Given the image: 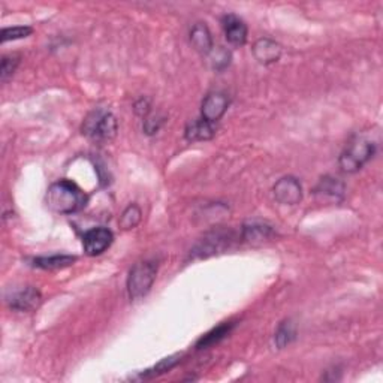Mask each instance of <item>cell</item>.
<instances>
[{
  "label": "cell",
  "instance_id": "1",
  "mask_svg": "<svg viewBox=\"0 0 383 383\" xmlns=\"http://www.w3.org/2000/svg\"><path fill=\"white\" fill-rule=\"evenodd\" d=\"M47 204L59 215H72V213L86 207L87 195L75 183L60 180L50 186L47 192Z\"/></svg>",
  "mask_w": 383,
  "mask_h": 383
},
{
  "label": "cell",
  "instance_id": "2",
  "mask_svg": "<svg viewBox=\"0 0 383 383\" xmlns=\"http://www.w3.org/2000/svg\"><path fill=\"white\" fill-rule=\"evenodd\" d=\"M374 151H376V146L373 144L371 139L356 135L346 146L338 164L344 173H356L374 156Z\"/></svg>",
  "mask_w": 383,
  "mask_h": 383
},
{
  "label": "cell",
  "instance_id": "3",
  "mask_svg": "<svg viewBox=\"0 0 383 383\" xmlns=\"http://www.w3.org/2000/svg\"><path fill=\"white\" fill-rule=\"evenodd\" d=\"M117 120L105 110H95L83 123V133L95 142H108L117 135Z\"/></svg>",
  "mask_w": 383,
  "mask_h": 383
},
{
  "label": "cell",
  "instance_id": "4",
  "mask_svg": "<svg viewBox=\"0 0 383 383\" xmlns=\"http://www.w3.org/2000/svg\"><path fill=\"white\" fill-rule=\"evenodd\" d=\"M157 265L155 262H138L130 270L128 277V292L132 299L146 297L156 280Z\"/></svg>",
  "mask_w": 383,
  "mask_h": 383
},
{
  "label": "cell",
  "instance_id": "5",
  "mask_svg": "<svg viewBox=\"0 0 383 383\" xmlns=\"http://www.w3.org/2000/svg\"><path fill=\"white\" fill-rule=\"evenodd\" d=\"M274 197L284 206H297L302 198V187L295 177H283L274 184Z\"/></svg>",
  "mask_w": 383,
  "mask_h": 383
},
{
  "label": "cell",
  "instance_id": "6",
  "mask_svg": "<svg viewBox=\"0 0 383 383\" xmlns=\"http://www.w3.org/2000/svg\"><path fill=\"white\" fill-rule=\"evenodd\" d=\"M112 239L114 235L108 228H93L84 234V252L88 256L101 255L112 244Z\"/></svg>",
  "mask_w": 383,
  "mask_h": 383
},
{
  "label": "cell",
  "instance_id": "7",
  "mask_svg": "<svg viewBox=\"0 0 383 383\" xmlns=\"http://www.w3.org/2000/svg\"><path fill=\"white\" fill-rule=\"evenodd\" d=\"M229 106V99L225 93L215 92L206 96L201 106V117L210 123H217Z\"/></svg>",
  "mask_w": 383,
  "mask_h": 383
},
{
  "label": "cell",
  "instance_id": "8",
  "mask_svg": "<svg viewBox=\"0 0 383 383\" xmlns=\"http://www.w3.org/2000/svg\"><path fill=\"white\" fill-rule=\"evenodd\" d=\"M344 192H346L344 183L331 175L320 178V181L315 189V195L317 199H320L322 202H331V204L342 202L344 198Z\"/></svg>",
  "mask_w": 383,
  "mask_h": 383
},
{
  "label": "cell",
  "instance_id": "9",
  "mask_svg": "<svg viewBox=\"0 0 383 383\" xmlns=\"http://www.w3.org/2000/svg\"><path fill=\"white\" fill-rule=\"evenodd\" d=\"M41 292L32 286H28L12 293V297L10 298V306L17 311H32L41 304Z\"/></svg>",
  "mask_w": 383,
  "mask_h": 383
},
{
  "label": "cell",
  "instance_id": "10",
  "mask_svg": "<svg viewBox=\"0 0 383 383\" xmlns=\"http://www.w3.org/2000/svg\"><path fill=\"white\" fill-rule=\"evenodd\" d=\"M253 56L255 59L259 61L262 65H271L279 61L282 56V47L280 43L270 38H262L259 41H256L253 46Z\"/></svg>",
  "mask_w": 383,
  "mask_h": 383
},
{
  "label": "cell",
  "instance_id": "11",
  "mask_svg": "<svg viewBox=\"0 0 383 383\" xmlns=\"http://www.w3.org/2000/svg\"><path fill=\"white\" fill-rule=\"evenodd\" d=\"M224 29L226 39L235 47H242L247 41V26L237 15L229 14L224 19Z\"/></svg>",
  "mask_w": 383,
  "mask_h": 383
},
{
  "label": "cell",
  "instance_id": "12",
  "mask_svg": "<svg viewBox=\"0 0 383 383\" xmlns=\"http://www.w3.org/2000/svg\"><path fill=\"white\" fill-rule=\"evenodd\" d=\"M230 242V234L226 230H217V233H211L208 237L202 239V243L197 247L195 253H199V256H208L219 253L220 251H224L229 246Z\"/></svg>",
  "mask_w": 383,
  "mask_h": 383
},
{
  "label": "cell",
  "instance_id": "13",
  "mask_svg": "<svg viewBox=\"0 0 383 383\" xmlns=\"http://www.w3.org/2000/svg\"><path fill=\"white\" fill-rule=\"evenodd\" d=\"M216 135V126L215 123H210L204 120L202 117L198 120H193L186 128V138L195 142V141H208Z\"/></svg>",
  "mask_w": 383,
  "mask_h": 383
},
{
  "label": "cell",
  "instance_id": "14",
  "mask_svg": "<svg viewBox=\"0 0 383 383\" xmlns=\"http://www.w3.org/2000/svg\"><path fill=\"white\" fill-rule=\"evenodd\" d=\"M190 42L195 50L201 55H210L213 47V38L206 23H197L190 30Z\"/></svg>",
  "mask_w": 383,
  "mask_h": 383
},
{
  "label": "cell",
  "instance_id": "15",
  "mask_svg": "<svg viewBox=\"0 0 383 383\" xmlns=\"http://www.w3.org/2000/svg\"><path fill=\"white\" fill-rule=\"evenodd\" d=\"M274 237V230L271 226L265 224H257V222H252V224H246L243 226V239L252 244H259L264 242H268L270 238Z\"/></svg>",
  "mask_w": 383,
  "mask_h": 383
},
{
  "label": "cell",
  "instance_id": "16",
  "mask_svg": "<svg viewBox=\"0 0 383 383\" xmlns=\"http://www.w3.org/2000/svg\"><path fill=\"white\" fill-rule=\"evenodd\" d=\"M77 261L75 256H69V255H55V256H46V257H37L33 261V265L37 268H42V270H59V268H65V266L72 265Z\"/></svg>",
  "mask_w": 383,
  "mask_h": 383
},
{
  "label": "cell",
  "instance_id": "17",
  "mask_svg": "<svg viewBox=\"0 0 383 383\" xmlns=\"http://www.w3.org/2000/svg\"><path fill=\"white\" fill-rule=\"evenodd\" d=\"M233 328H234L233 322H225V324L219 325L217 328L211 329L210 333H207L206 335L201 337L197 347H198V349H206V347H210L213 344L219 343L222 338H225L230 333V329H233Z\"/></svg>",
  "mask_w": 383,
  "mask_h": 383
},
{
  "label": "cell",
  "instance_id": "18",
  "mask_svg": "<svg viewBox=\"0 0 383 383\" xmlns=\"http://www.w3.org/2000/svg\"><path fill=\"white\" fill-rule=\"evenodd\" d=\"M295 337H297L295 325H293L291 320H286V322H282L280 326L277 328V331H275L274 342L277 344L279 349H283V347H286L289 343L295 340Z\"/></svg>",
  "mask_w": 383,
  "mask_h": 383
},
{
  "label": "cell",
  "instance_id": "19",
  "mask_svg": "<svg viewBox=\"0 0 383 383\" xmlns=\"http://www.w3.org/2000/svg\"><path fill=\"white\" fill-rule=\"evenodd\" d=\"M180 358H181L180 353L168 356V358L162 360L157 365H155L153 369L147 370L144 374H142V377H155V376H159V374H164V373L169 371L171 369H174L178 362H180Z\"/></svg>",
  "mask_w": 383,
  "mask_h": 383
},
{
  "label": "cell",
  "instance_id": "20",
  "mask_svg": "<svg viewBox=\"0 0 383 383\" xmlns=\"http://www.w3.org/2000/svg\"><path fill=\"white\" fill-rule=\"evenodd\" d=\"M141 222V208L137 206V204H132L124 213L121 215L120 219V226L123 229H133Z\"/></svg>",
  "mask_w": 383,
  "mask_h": 383
},
{
  "label": "cell",
  "instance_id": "21",
  "mask_svg": "<svg viewBox=\"0 0 383 383\" xmlns=\"http://www.w3.org/2000/svg\"><path fill=\"white\" fill-rule=\"evenodd\" d=\"M211 65L216 70H224L225 68L229 66L230 63V52L224 48V47H217L211 50Z\"/></svg>",
  "mask_w": 383,
  "mask_h": 383
},
{
  "label": "cell",
  "instance_id": "22",
  "mask_svg": "<svg viewBox=\"0 0 383 383\" xmlns=\"http://www.w3.org/2000/svg\"><path fill=\"white\" fill-rule=\"evenodd\" d=\"M32 32H33L32 28H28V26H17V28L3 29L2 30V42L28 38L29 35H32Z\"/></svg>",
  "mask_w": 383,
  "mask_h": 383
},
{
  "label": "cell",
  "instance_id": "23",
  "mask_svg": "<svg viewBox=\"0 0 383 383\" xmlns=\"http://www.w3.org/2000/svg\"><path fill=\"white\" fill-rule=\"evenodd\" d=\"M19 63H20L19 56H5L2 59V68H0V77H2V81H6V79L15 72Z\"/></svg>",
  "mask_w": 383,
  "mask_h": 383
}]
</instances>
